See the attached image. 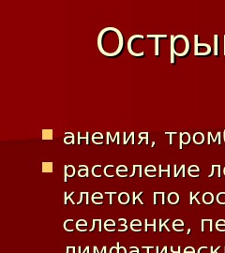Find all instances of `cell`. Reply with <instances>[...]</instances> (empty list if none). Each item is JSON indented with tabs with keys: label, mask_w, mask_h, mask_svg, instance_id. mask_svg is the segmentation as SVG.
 <instances>
[{
	"label": "cell",
	"mask_w": 225,
	"mask_h": 253,
	"mask_svg": "<svg viewBox=\"0 0 225 253\" xmlns=\"http://www.w3.org/2000/svg\"><path fill=\"white\" fill-rule=\"evenodd\" d=\"M98 48L107 57H116L122 53L124 38L122 33L114 27H106L98 37Z\"/></svg>",
	"instance_id": "obj_1"
},
{
	"label": "cell",
	"mask_w": 225,
	"mask_h": 253,
	"mask_svg": "<svg viewBox=\"0 0 225 253\" xmlns=\"http://www.w3.org/2000/svg\"><path fill=\"white\" fill-rule=\"evenodd\" d=\"M190 45L189 41L185 36H171V63L174 64V54L184 57L189 54Z\"/></svg>",
	"instance_id": "obj_2"
},
{
	"label": "cell",
	"mask_w": 225,
	"mask_h": 253,
	"mask_svg": "<svg viewBox=\"0 0 225 253\" xmlns=\"http://www.w3.org/2000/svg\"><path fill=\"white\" fill-rule=\"evenodd\" d=\"M147 38H155V55L156 56H158L160 55V44H158V40H160V38H167V36L166 35H160V36H158V35H147Z\"/></svg>",
	"instance_id": "obj_3"
},
{
	"label": "cell",
	"mask_w": 225,
	"mask_h": 253,
	"mask_svg": "<svg viewBox=\"0 0 225 253\" xmlns=\"http://www.w3.org/2000/svg\"><path fill=\"white\" fill-rule=\"evenodd\" d=\"M75 175V168L73 166L69 165V166H65V178H64V182H67V178L68 177H72L73 175Z\"/></svg>",
	"instance_id": "obj_4"
},
{
	"label": "cell",
	"mask_w": 225,
	"mask_h": 253,
	"mask_svg": "<svg viewBox=\"0 0 225 253\" xmlns=\"http://www.w3.org/2000/svg\"><path fill=\"white\" fill-rule=\"evenodd\" d=\"M190 142V135L188 132H184L180 134V144H179V148L182 149V144H189Z\"/></svg>",
	"instance_id": "obj_5"
},
{
	"label": "cell",
	"mask_w": 225,
	"mask_h": 253,
	"mask_svg": "<svg viewBox=\"0 0 225 253\" xmlns=\"http://www.w3.org/2000/svg\"><path fill=\"white\" fill-rule=\"evenodd\" d=\"M168 201L171 204H176L179 202V196L176 192H171L168 196Z\"/></svg>",
	"instance_id": "obj_6"
},
{
	"label": "cell",
	"mask_w": 225,
	"mask_h": 253,
	"mask_svg": "<svg viewBox=\"0 0 225 253\" xmlns=\"http://www.w3.org/2000/svg\"><path fill=\"white\" fill-rule=\"evenodd\" d=\"M214 201V196L211 192H205L203 196V202L205 204H211Z\"/></svg>",
	"instance_id": "obj_7"
},
{
	"label": "cell",
	"mask_w": 225,
	"mask_h": 253,
	"mask_svg": "<svg viewBox=\"0 0 225 253\" xmlns=\"http://www.w3.org/2000/svg\"><path fill=\"white\" fill-rule=\"evenodd\" d=\"M118 202L122 204H127L129 202V195L126 192L120 193V195L118 196Z\"/></svg>",
	"instance_id": "obj_8"
},
{
	"label": "cell",
	"mask_w": 225,
	"mask_h": 253,
	"mask_svg": "<svg viewBox=\"0 0 225 253\" xmlns=\"http://www.w3.org/2000/svg\"><path fill=\"white\" fill-rule=\"evenodd\" d=\"M204 141H205V136L203 135V133H201V132H197V133H195L193 136V142L196 144H201V143H203Z\"/></svg>",
	"instance_id": "obj_9"
},
{
	"label": "cell",
	"mask_w": 225,
	"mask_h": 253,
	"mask_svg": "<svg viewBox=\"0 0 225 253\" xmlns=\"http://www.w3.org/2000/svg\"><path fill=\"white\" fill-rule=\"evenodd\" d=\"M78 175L80 177H88V168L85 165H80Z\"/></svg>",
	"instance_id": "obj_10"
},
{
	"label": "cell",
	"mask_w": 225,
	"mask_h": 253,
	"mask_svg": "<svg viewBox=\"0 0 225 253\" xmlns=\"http://www.w3.org/2000/svg\"><path fill=\"white\" fill-rule=\"evenodd\" d=\"M42 139L43 140H52L53 139V130H42Z\"/></svg>",
	"instance_id": "obj_11"
},
{
	"label": "cell",
	"mask_w": 225,
	"mask_h": 253,
	"mask_svg": "<svg viewBox=\"0 0 225 253\" xmlns=\"http://www.w3.org/2000/svg\"><path fill=\"white\" fill-rule=\"evenodd\" d=\"M42 172H53V163H52V162H43L42 163Z\"/></svg>",
	"instance_id": "obj_12"
},
{
	"label": "cell",
	"mask_w": 225,
	"mask_h": 253,
	"mask_svg": "<svg viewBox=\"0 0 225 253\" xmlns=\"http://www.w3.org/2000/svg\"><path fill=\"white\" fill-rule=\"evenodd\" d=\"M145 232H147V229L148 227H152L153 228V232H156V220H153V223H147V220H145Z\"/></svg>",
	"instance_id": "obj_13"
},
{
	"label": "cell",
	"mask_w": 225,
	"mask_h": 253,
	"mask_svg": "<svg viewBox=\"0 0 225 253\" xmlns=\"http://www.w3.org/2000/svg\"><path fill=\"white\" fill-rule=\"evenodd\" d=\"M214 41H215V55H218V36L215 35L214 37Z\"/></svg>",
	"instance_id": "obj_14"
},
{
	"label": "cell",
	"mask_w": 225,
	"mask_h": 253,
	"mask_svg": "<svg viewBox=\"0 0 225 253\" xmlns=\"http://www.w3.org/2000/svg\"><path fill=\"white\" fill-rule=\"evenodd\" d=\"M199 193H200V191H198L197 193H195V196H192V192L189 193V204H192V201H193V199H195V201L198 203V204H200V202L197 200V196L199 195Z\"/></svg>",
	"instance_id": "obj_15"
},
{
	"label": "cell",
	"mask_w": 225,
	"mask_h": 253,
	"mask_svg": "<svg viewBox=\"0 0 225 253\" xmlns=\"http://www.w3.org/2000/svg\"><path fill=\"white\" fill-rule=\"evenodd\" d=\"M139 138H140L141 140L142 139H145V143H146V144H148V132H141L140 134H139Z\"/></svg>",
	"instance_id": "obj_16"
},
{
	"label": "cell",
	"mask_w": 225,
	"mask_h": 253,
	"mask_svg": "<svg viewBox=\"0 0 225 253\" xmlns=\"http://www.w3.org/2000/svg\"><path fill=\"white\" fill-rule=\"evenodd\" d=\"M143 191H141L140 193L138 194V196H135V192H133V204H136V200H138V201H140V204H144V203H143V201H141L140 200V196L142 194H143Z\"/></svg>",
	"instance_id": "obj_17"
},
{
	"label": "cell",
	"mask_w": 225,
	"mask_h": 253,
	"mask_svg": "<svg viewBox=\"0 0 225 253\" xmlns=\"http://www.w3.org/2000/svg\"><path fill=\"white\" fill-rule=\"evenodd\" d=\"M169 220H169V218H168V220H166V221H165V222H163V223H162V221H161V220H160V222H161V223H160V232L162 231V227H165V228H166V231H167V232H170V229L168 228L167 226H166V223H167V222L169 221Z\"/></svg>",
	"instance_id": "obj_18"
},
{
	"label": "cell",
	"mask_w": 225,
	"mask_h": 253,
	"mask_svg": "<svg viewBox=\"0 0 225 253\" xmlns=\"http://www.w3.org/2000/svg\"><path fill=\"white\" fill-rule=\"evenodd\" d=\"M88 135H89V132H86V136L85 137H84V136H81V132H78V143L80 144V140L81 139H85V140H86V144H88L89 143V142H88Z\"/></svg>",
	"instance_id": "obj_19"
},
{
	"label": "cell",
	"mask_w": 225,
	"mask_h": 253,
	"mask_svg": "<svg viewBox=\"0 0 225 253\" xmlns=\"http://www.w3.org/2000/svg\"><path fill=\"white\" fill-rule=\"evenodd\" d=\"M184 169H185V166L182 165V166H181L180 170L177 171V172H175V173H174V177H177V176H178V175L180 173V172H182V176L185 177V171H184Z\"/></svg>",
	"instance_id": "obj_20"
},
{
	"label": "cell",
	"mask_w": 225,
	"mask_h": 253,
	"mask_svg": "<svg viewBox=\"0 0 225 253\" xmlns=\"http://www.w3.org/2000/svg\"><path fill=\"white\" fill-rule=\"evenodd\" d=\"M167 172V176L170 177V165H168L167 170H166V171L162 170V169H161V165H160V175H158V176L161 177V172Z\"/></svg>",
	"instance_id": "obj_21"
},
{
	"label": "cell",
	"mask_w": 225,
	"mask_h": 253,
	"mask_svg": "<svg viewBox=\"0 0 225 253\" xmlns=\"http://www.w3.org/2000/svg\"><path fill=\"white\" fill-rule=\"evenodd\" d=\"M119 249H120V246H119V243H117V246H113L110 249V253H119Z\"/></svg>",
	"instance_id": "obj_22"
},
{
	"label": "cell",
	"mask_w": 225,
	"mask_h": 253,
	"mask_svg": "<svg viewBox=\"0 0 225 253\" xmlns=\"http://www.w3.org/2000/svg\"><path fill=\"white\" fill-rule=\"evenodd\" d=\"M176 226H181V227L184 226V223H183L182 220H174V223H173V227H176Z\"/></svg>",
	"instance_id": "obj_23"
},
{
	"label": "cell",
	"mask_w": 225,
	"mask_h": 253,
	"mask_svg": "<svg viewBox=\"0 0 225 253\" xmlns=\"http://www.w3.org/2000/svg\"><path fill=\"white\" fill-rule=\"evenodd\" d=\"M73 193H74V192H72V193H70V194L69 195V196H68V195H67V192H65V204H67V201H68V199H69V200H70V201H72V204H75V203H74L73 201H72V198H70V197H72V194H73Z\"/></svg>",
	"instance_id": "obj_24"
},
{
	"label": "cell",
	"mask_w": 225,
	"mask_h": 253,
	"mask_svg": "<svg viewBox=\"0 0 225 253\" xmlns=\"http://www.w3.org/2000/svg\"><path fill=\"white\" fill-rule=\"evenodd\" d=\"M112 226V227H114L116 226V223H114V220H108L107 221H105V223H104V227L106 228V227H108V226Z\"/></svg>",
	"instance_id": "obj_25"
},
{
	"label": "cell",
	"mask_w": 225,
	"mask_h": 253,
	"mask_svg": "<svg viewBox=\"0 0 225 253\" xmlns=\"http://www.w3.org/2000/svg\"><path fill=\"white\" fill-rule=\"evenodd\" d=\"M218 227H225V220H219L217 221L216 228H218Z\"/></svg>",
	"instance_id": "obj_26"
},
{
	"label": "cell",
	"mask_w": 225,
	"mask_h": 253,
	"mask_svg": "<svg viewBox=\"0 0 225 253\" xmlns=\"http://www.w3.org/2000/svg\"><path fill=\"white\" fill-rule=\"evenodd\" d=\"M128 172V168L126 167V166H119V167H117V169H116V172Z\"/></svg>",
	"instance_id": "obj_27"
},
{
	"label": "cell",
	"mask_w": 225,
	"mask_h": 253,
	"mask_svg": "<svg viewBox=\"0 0 225 253\" xmlns=\"http://www.w3.org/2000/svg\"><path fill=\"white\" fill-rule=\"evenodd\" d=\"M130 226H142V222L140 220H132L131 221V225Z\"/></svg>",
	"instance_id": "obj_28"
},
{
	"label": "cell",
	"mask_w": 225,
	"mask_h": 253,
	"mask_svg": "<svg viewBox=\"0 0 225 253\" xmlns=\"http://www.w3.org/2000/svg\"><path fill=\"white\" fill-rule=\"evenodd\" d=\"M80 225H84L85 227H86L87 226V223H86V221H85V220H78V221H77V223H76V227H77V226H80Z\"/></svg>",
	"instance_id": "obj_29"
},
{
	"label": "cell",
	"mask_w": 225,
	"mask_h": 253,
	"mask_svg": "<svg viewBox=\"0 0 225 253\" xmlns=\"http://www.w3.org/2000/svg\"><path fill=\"white\" fill-rule=\"evenodd\" d=\"M96 198H98V199H102V195H101V193H100V192H96V193H94V195L92 196V199L93 200H95Z\"/></svg>",
	"instance_id": "obj_30"
},
{
	"label": "cell",
	"mask_w": 225,
	"mask_h": 253,
	"mask_svg": "<svg viewBox=\"0 0 225 253\" xmlns=\"http://www.w3.org/2000/svg\"><path fill=\"white\" fill-rule=\"evenodd\" d=\"M149 170H150V172H156V168L154 167L153 165H149V166H147L146 168H145V172H149Z\"/></svg>",
	"instance_id": "obj_31"
},
{
	"label": "cell",
	"mask_w": 225,
	"mask_h": 253,
	"mask_svg": "<svg viewBox=\"0 0 225 253\" xmlns=\"http://www.w3.org/2000/svg\"><path fill=\"white\" fill-rule=\"evenodd\" d=\"M184 253H195V250H194L193 248L191 246H189V248H186Z\"/></svg>",
	"instance_id": "obj_32"
},
{
	"label": "cell",
	"mask_w": 225,
	"mask_h": 253,
	"mask_svg": "<svg viewBox=\"0 0 225 253\" xmlns=\"http://www.w3.org/2000/svg\"><path fill=\"white\" fill-rule=\"evenodd\" d=\"M116 192H105V194H109L110 195V203H109V204H111V205L113 204V198H112V196H113L114 194H116Z\"/></svg>",
	"instance_id": "obj_33"
},
{
	"label": "cell",
	"mask_w": 225,
	"mask_h": 253,
	"mask_svg": "<svg viewBox=\"0 0 225 253\" xmlns=\"http://www.w3.org/2000/svg\"><path fill=\"white\" fill-rule=\"evenodd\" d=\"M165 134H169L170 135V144L173 143V141H172V135L173 134H177V132H166Z\"/></svg>",
	"instance_id": "obj_34"
},
{
	"label": "cell",
	"mask_w": 225,
	"mask_h": 253,
	"mask_svg": "<svg viewBox=\"0 0 225 253\" xmlns=\"http://www.w3.org/2000/svg\"><path fill=\"white\" fill-rule=\"evenodd\" d=\"M133 137H134V132L132 131V132H130V135H129V136L128 137V140H126V141L124 142V144H127V142L129 141V140L130 139V138H133Z\"/></svg>",
	"instance_id": "obj_35"
},
{
	"label": "cell",
	"mask_w": 225,
	"mask_h": 253,
	"mask_svg": "<svg viewBox=\"0 0 225 253\" xmlns=\"http://www.w3.org/2000/svg\"><path fill=\"white\" fill-rule=\"evenodd\" d=\"M221 249V246H218V248H217L215 250H213V246H210V250H211V253H218V249Z\"/></svg>",
	"instance_id": "obj_36"
},
{
	"label": "cell",
	"mask_w": 225,
	"mask_h": 253,
	"mask_svg": "<svg viewBox=\"0 0 225 253\" xmlns=\"http://www.w3.org/2000/svg\"><path fill=\"white\" fill-rule=\"evenodd\" d=\"M130 227H131V229L133 230L134 232H140V231H142V230H141V227H138V228H137V226H130Z\"/></svg>",
	"instance_id": "obj_37"
},
{
	"label": "cell",
	"mask_w": 225,
	"mask_h": 253,
	"mask_svg": "<svg viewBox=\"0 0 225 253\" xmlns=\"http://www.w3.org/2000/svg\"><path fill=\"white\" fill-rule=\"evenodd\" d=\"M154 246H142V249H146V250H147V252L146 253H149V249H153Z\"/></svg>",
	"instance_id": "obj_38"
},
{
	"label": "cell",
	"mask_w": 225,
	"mask_h": 253,
	"mask_svg": "<svg viewBox=\"0 0 225 253\" xmlns=\"http://www.w3.org/2000/svg\"><path fill=\"white\" fill-rule=\"evenodd\" d=\"M130 249H135V251L132 250V251H130L129 253H139V249H137L136 246H130Z\"/></svg>",
	"instance_id": "obj_39"
},
{
	"label": "cell",
	"mask_w": 225,
	"mask_h": 253,
	"mask_svg": "<svg viewBox=\"0 0 225 253\" xmlns=\"http://www.w3.org/2000/svg\"><path fill=\"white\" fill-rule=\"evenodd\" d=\"M119 253H127V252H126V249H125V248H123V246H120V249H119Z\"/></svg>",
	"instance_id": "obj_40"
},
{
	"label": "cell",
	"mask_w": 225,
	"mask_h": 253,
	"mask_svg": "<svg viewBox=\"0 0 225 253\" xmlns=\"http://www.w3.org/2000/svg\"><path fill=\"white\" fill-rule=\"evenodd\" d=\"M171 251L173 253H180V246H178V249H177V251H174V249H173V246H171Z\"/></svg>",
	"instance_id": "obj_41"
},
{
	"label": "cell",
	"mask_w": 225,
	"mask_h": 253,
	"mask_svg": "<svg viewBox=\"0 0 225 253\" xmlns=\"http://www.w3.org/2000/svg\"><path fill=\"white\" fill-rule=\"evenodd\" d=\"M80 195H81V197H80V201H79V202L77 203V204H80L81 203H82V201H83V195H84V192H81V193H80Z\"/></svg>",
	"instance_id": "obj_42"
},
{
	"label": "cell",
	"mask_w": 225,
	"mask_h": 253,
	"mask_svg": "<svg viewBox=\"0 0 225 253\" xmlns=\"http://www.w3.org/2000/svg\"><path fill=\"white\" fill-rule=\"evenodd\" d=\"M217 230L219 232H225V227H218V228H217Z\"/></svg>",
	"instance_id": "obj_43"
},
{
	"label": "cell",
	"mask_w": 225,
	"mask_h": 253,
	"mask_svg": "<svg viewBox=\"0 0 225 253\" xmlns=\"http://www.w3.org/2000/svg\"><path fill=\"white\" fill-rule=\"evenodd\" d=\"M85 196H86V204H88V197H89V194H88V192H85Z\"/></svg>",
	"instance_id": "obj_44"
},
{
	"label": "cell",
	"mask_w": 225,
	"mask_h": 253,
	"mask_svg": "<svg viewBox=\"0 0 225 253\" xmlns=\"http://www.w3.org/2000/svg\"><path fill=\"white\" fill-rule=\"evenodd\" d=\"M92 201H93V203H94V204H102V202H96V201H94V200H92Z\"/></svg>",
	"instance_id": "obj_45"
},
{
	"label": "cell",
	"mask_w": 225,
	"mask_h": 253,
	"mask_svg": "<svg viewBox=\"0 0 225 253\" xmlns=\"http://www.w3.org/2000/svg\"><path fill=\"white\" fill-rule=\"evenodd\" d=\"M166 250H167V246H165L164 248H163V249H162V250H161V253H163V252H164V251H166Z\"/></svg>",
	"instance_id": "obj_46"
},
{
	"label": "cell",
	"mask_w": 225,
	"mask_h": 253,
	"mask_svg": "<svg viewBox=\"0 0 225 253\" xmlns=\"http://www.w3.org/2000/svg\"><path fill=\"white\" fill-rule=\"evenodd\" d=\"M88 250H89V248H88V246H86V248H85V251H83V253H85L86 251H88Z\"/></svg>",
	"instance_id": "obj_47"
},
{
	"label": "cell",
	"mask_w": 225,
	"mask_h": 253,
	"mask_svg": "<svg viewBox=\"0 0 225 253\" xmlns=\"http://www.w3.org/2000/svg\"><path fill=\"white\" fill-rule=\"evenodd\" d=\"M218 169L219 170L221 169V165H218ZM218 177H221V173H219V171H218Z\"/></svg>",
	"instance_id": "obj_48"
},
{
	"label": "cell",
	"mask_w": 225,
	"mask_h": 253,
	"mask_svg": "<svg viewBox=\"0 0 225 253\" xmlns=\"http://www.w3.org/2000/svg\"><path fill=\"white\" fill-rule=\"evenodd\" d=\"M154 145H155V142H153V143H152V147H154Z\"/></svg>",
	"instance_id": "obj_49"
},
{
	"label": "cell",
	"mask_w": 225,
	"mask_h": 253,
	"mask_svg": "<svg viewBox=\"0 0 225 253\" xmlns=\"http://www.w3.org/2000/svg\"><path fill=\"white\" fill-rule=\"evenodd\" d=\"M224 142H225V133H224Z\"/></svg>",
	"instance_id": "obj_50"
},
{
	"label": "cell",
	"mask_w": 225,
	"mask_h": 253,
	"mask_svg": "<svg viewBox=\"0 0 225 253\" xmlns=\"http://www.w3.org/2000/svg\"><path fill=\"white\" fill-rule=\"evenodd\" d=\"M223 172H225V168H224V170H223Z\"/></svg>",
	"instance_id": "obj_51"
}]
</instances>
